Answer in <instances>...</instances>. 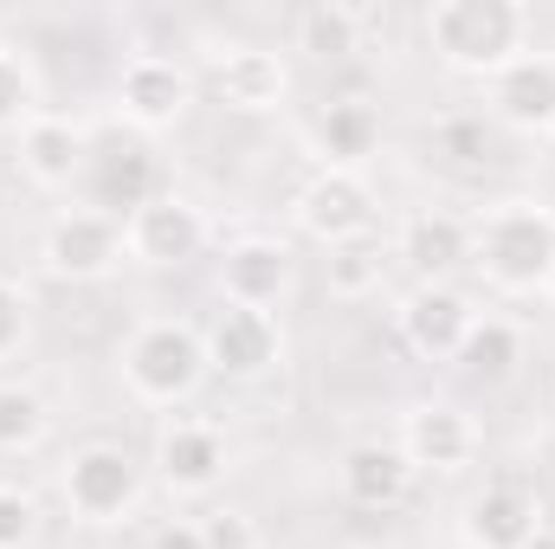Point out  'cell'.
Segmentation results:
<instances>
[{
  "mask_svg": "<svg viewBox=\"0 0 555 549\" xmlns=\"http://www.w3.org/2000/svg\"><path fill=\"white\" fill-rule=\"evenodd\" d=\"M426 46L459 78H498L524 52H537V13L524 0H433L426 7Z\"/></svg>",
  "mask_w": 555,
  "mask_h": 549,
  "instance_id": "6da1fadb",
  "label": "cell"
},
{
  "mask_svg": "<svg viewBox=\"0 0 555 549\" xmlns=\"http://www.w3.org/2000/svg\"><path fill=\"white\" fill-rule=\"evenodd\" d=\"M472 272L498 297H543L555 272V207L550 201H498L472 220Z\"/></svg>",
  "mask_w": 555,
  "mask_h": 549,
  "instance_id": "7a4b0ae2",
  "label": "cell"
},
{
  "mask_svg": "<svg viewBox=\"0 0 555 549\" xmlns=\"http://www.w3.org/2000/svg\"><path fill=\"white\" fill-rule=\"evenodd\" d=\"M117 369H124V388L137 395L142 408H181L214 375L207 369V336L188 317H149V323H137L124 336V349H117Z\"/></svg>",
  "mask_w": 555,
  "mask_h": 549,
  "instance_id": "3957f363",
  "label": "cell"
},
{
  "mask_svg": "<svg viewBox=\"0 0 555 549\" xmlns=\"http://www.w3.org/2000/svg\"><path fill=\"white\" fill-rule=\"evenodd\" d=\"M59 498L78 524H130L142 511V465L130 446L117 439H85L65 465H59Z\"/></svg>",
  "mask_w": 555,
  "mask_h": 549,
  "instance_id": "277c9868",
  "label": "cell"
},
{
  "mask_svg": "<svg viewBox=\"0 0 555 549\" xmlns=\"http://www.w3.org/2000/svg\"><path fill=\"white\" fill-rule=\"evenodd\" d=\"M291 220L304 240H317L323 253H343V246H362L382 220V201L369 188V175L356 168H317L297 194H291Z\"/></svg>",
  "mask_w": 555,
  "mask_h": 549,
  "instance_id": "5b68a950",
  "label": "cell"
},
{
  "mask_svg": "<svg viewBox=\"0 0 555 549\" xmlns=\"http://www.w3.org/2000/svg\"><path fill=\"white\" fill-rule=\"evenodd\" d=\"M130 259V240H124V220L104 214V207H65L46 220L39 233V266L59 284H98Z\"/></svg>",
  "mask_w": 555,
  "mask_h": 549,
  "instance_id": "8992f818",
  "label": "cell"
},
{
  "mask_svg": "<svg viewBox=\"0 0 555 549\" xmlns=\"http://www.w3.org/2000/svg\"><path fill=\"white\" fill-rule=\"evenodd\" d=\"M124 240H130V266L175 272V266H188V259H201V253H207L214 227H207L201 201H188V194H175V188H155L149 201L130 207Z\"/></svg>",
  "mask_w": 555,
  "mask_h": 549,
  "instance_id": "52a82bcc",
  "label": "cell"
},
{
  "mask_svg": "<svg viewBox=\"0 0 555 549\" xmlns=\"http://www.w3.org/2000/svg\"><path fill=\"white\" fill-rule=\"evenodd\" d=\"M207 336V369L227 382H259L284 362V323L278 310H246V304H220V317L201 330Z\"/></svg>",
  "mask_w": 555,
  "mask_h": 549,
  "instance_id": "ba28073f",
  "label": "cell"
},
{
  "mask_svg": "<svg viewBox=\"0 0 555 549\" xmlns=\"http://www.w3.org/2000/svg\"><path fill=\"white\" fill-rule=\"evenodd\" d=\"M155 478L168 498H207L227 478V433L214 420H168L155 433Z\"/></svg>",
  "mask_w": 555,
  "mask_h": 549,
  "instance_id": "9c48e42d",
  "label": "cell"
},
{
  "mask_svg": "<svg viewBox=\"0 0 555 549\" xmlns=\"http://www.w3.org/2000/svg\"><path fill=\"white\" fill-rule=\"evenodd\" d=\"M395 446L408 452L414 472H465L478 459L485 433H478V420L459 408V401H414V408L401 413Z\"/></svg>",
  "mask_w": 555,
  "mask_h": 549,
  "instance_id": "30bf717a",
  "label": "cell"
},
{
  "mask_svg": "<svg viewBox=\"0 0 555 549\" xmlns=\"http://www.w3.org/2000/svg\"><path fill=\"white\" fill-rule=\"evenodd\" d=\"M395 323H401V343L414 349L420 362H459V349H465L478 310H472V297L452 291V284H414V291L401 297Z\"/></svg>",
  "mask_w": 555,
  "mask_h": 549,
  "instance_id": "8fae6325",
  "label": "cell"
},
{
  "mask_svg": "<svg viewBox=\"0 0 555 549\" xmlns=\"http://www.w3.org/2000/svg\"><path fill=\"white\" fill-rule=\"evenodd\" d=\"M188 104H194V78H188V65H175L162 52H137L117 78V111L137 130H175L188 117Z\"/></svg>",
  "mask_w": 555,
  "mask_h": 549,
  "instance_id": "7c38bea8",
  "label": "cell"
},
{
  "mask_svg": "<svg viewBox=\"0 0 555 549\" xmlns=\"http://www.w3.org/2000/svg\"><path fill=\"white\" fill-rule=\"evenodd\" d=\"M414 465L395 439H356L343 459H336V491L356 505V511H395L408 491H414Z\"/></svg>",
  "mask_w": 555,
  "mask_h": 549,
  "instance_id": "4fadbf2b",
  "label": "cell"
},
{
  "mask_svg": "<svg viewBox=\"0 0 555 549\" xmlns=\"http://www.w3.org/2000/svg\"><path fill=\"white\" fill-rule=\"evenodd\" d=\"M491 117L517 137H555V52H524L491 78Z\"/></svg>",
  "mask_w": 555,
  "mask_h": 549,
  "instance_id": "5bb4252c",
  "label": "cell"
},
{
  "mask_svg": "<svg viewBox=\"0 0 555 549\" xmlns=\"http://www.w3.org/2000/svg\"><path fill=\"white\" fill-rule=\"evenodd\" d=\"M395 259H408L420 284H446V272L472 266V220L452 207H414L395 233Z\"/></svg>",
  "mask_w": 555,
  "mask_h": 549,
  "instance_id": "9a60e30c",
  "label": "cell"
},
{
  "mask_svg": "<svg viewBox=\"0 0 555 549\" xmlns=\"http://www.w3.org/2000/svg\"><path fill=\"white\" fill-rule=\"evenodd\" d=\"M85 162H91V137H85L78 117L39 111V117L20 130V175H26L33 188H46V194L72 188V181L85 175Z\"/></svg>",
  "mask_w": 555,
  "mask_h": 549,
  "instance_id": "2e32d148",
  "label": "cell"
},
{
  "mask_svg": "<svg viewBox=\"0 0 555 549\" xmlns=\"http://www.w3.org/2000/svg\"><path fill=\"white\" fill-rule=\"evenodd\" d=\"M214 91H220V104H233L246 117H266L291 98V65L272 46H227L214 59Z\"/></svg>",
  "mask_w": 555,
  "mask_h": 549,
  "instance_id": "e0dca14e",
  "label": "cell"
},
{
  "mask_svg": "<svg viewBox=\"0 0 555 549\" xmlns=\"http://www.w3.org/2000/svg\"><path fill=\"white\" fill-rule=\"evenodd\" d=\"M284 291H291V253L278 240H240L220 253V304L278 310Z\"/></svg>",
  "mask_w": 555,
  "mask_h": 549,
  "instance_id": "ac0fdd59",
  "label": "cell"
},
{
  "mask_svg": "<svg viewBox=\"0 0 555 549\" xmlns=\"http://www.w3.org/2000/svg\"><path fill=\"white\" fill-rule=\"evenodd\" d=\"M537 524H543V511H537V498L524 485H485L465 505L459 537H465V549H524Z\"/></svg>",
  "mask_w": 555,
  "mask_h": 549,
  "instance_id": "d6986e66",
  "label": "cell"
},
{
  "mask_svg": "<svg viewBox=\"0 0 555 549\" xmlns=\"http://www.w3.org/2000/svg\"><path fill=\"white\" fill-rule=\"evenodd\" d=\"M310 149H317L323 168H356V175H362V162L382 149V111H375L369 98H336V104L310 124Z\"/></svg>",
  "mask_w": 555,
  "mask_h": 549,
  "instance_id": "ffe728a7",
  "label": "cell"
},
{
  "mask_svg": "<svg viewBox=\"0 0 555 549\" xmlns=\"http://www.w3.org/2000/svg\"><path fill=\"white\" fill-rule=\"evenodd\" d=\"M524 356H530V343H524V330L511 323V317H478L472 323V336H465V349H459V362L478 375V382H511L517 369H524Z\"/></svg>",
  "mask_w": 555,
  "mask_h": 549,
  "instance_id": "44dd1931",
  "label": "cell"
},
{
  "mask_svg": "<svg viewBox=\"0 0 555 549\" xmlns=\"http://www.w3.org/2000/svg\"><path fill=\"white\" fill-rule=\"evenodd\" d=\"M46 433H52V401L33 388V382H20V375H0V452H33V446H46Z\"/></svg>",
  "mask_w": 555,
  "mask_h": 549,
  "instance_id": "7402d4cb",
  "label": "cell"
},
{
  "mask_svg": "<svg viewBox=\"0 0 555 549\" xmlns=\"http://www.w3.org/2000/svg\"><path fill=\"white\" fill-rule=\"evenodd\" d=\"M33 117H39V72L13 39H0V137L7 130L20 137Z\"/></svg>",
  "mask_w": 555,
  "mask_h": 549,
  "instance_id": "603a6c76",
  "label": "cell"
},
{
  "mask_svg": "<svg viewBox=\"0 0 555 549\" xmlns=\"http://www.w3.org/2000/svg\"><path fill=\"white\" fill-rule=\"evenodd\" d=\"M362 33H369V13H356V7H310V13L297 20V39H304V52H317V59L362 52Z\"/></svg>",
  "mask_w": 555,
  "mask_h": 549,
  "instance_id": "cb8c5ba5",
  "label": "cell"
},
{
  "mask_svg": "<svg viewBox=\"0 0 555 549\" xmlns=\"http://www.w3.org/2000/svg\"><path fill=\"white\" fill-rule=\"evenodd\" d=\"M323 278H330V297H369V291H382V253L362 240V246H343V253H330V266H323Z\"/></svg>",
  "mask_w": 555,
  "mask_h": 549,
  "instance_id": "d4e9b609",
  "label": "cell"
},
{
  "mask_svg": "<svg viewBox=\"0 0 555 549\" xmlns=\"http://www.w3.org/2000/svg\"><path fill=\"white\" fill-rule=\"evenodd\" d=\"M201 549H266V537H259V524L246 511L220 505V511L201 518Z\"/></svg>",
  "mask_w": 555,
  "mask_h": 549,
  "instance_id": "484cf974",
  "label": "cell"
},
{
  "mask_svg": "<svg viewBox=\"0 0 555 549\" xmlns=\"http://www.w3.org/2000/svg\"><path fill=\"white\" fill-rule=\"evenodd\" d=\"M39 537V505L20 485H0V549H33Z\"/></svg>",
  "mask_w": 555,
  "mask_h": 549,
  "instance_id": "4316f807",
  "label": "cell"
},
{
  "mask_svg": "<svg viewBox=\"0 0 555 549\" xmlns=\"http://www.w3.org/2000/svg\"><path fill=\"white\" fill-rule=\"evenodd\" d=\"M26 336H33V297L13 278H0V362H13L26 349Z\"/></svg>",
  "mask_w": 555,
  "mask_h": 549,
  "instance_id": "83f0119b",
  "label": "cell"
},
{
  "mask_svg": "<svg viewBox=\"0 0 555 549\" xmlns=\"http://www.w3.org/2000/svg\"><path fill=\"white\" fill-rule=\"evenodd\" d=\"M149 549H201V524H188V518H175V524H162Z\"/></svg>",
  "mask_w": 555,
  "mask_h": 549,
  "instance_id": "f1b7e54d",
  "label": "cell"
},
{
  "mask_svg": "<svg viewBox=\"0 0 555 549\" xmlns=\"http://www.w3.org/2000/svg\"><path fill=\"white\" fill-rule=\"evenodd\" d=\"M524 549H555V524H537V531H530V544Z\"/></svg>",
  "mask_w": 555,
  "mask_h": 549,
  "instance_id": "f546056e",
  "label": "cell"
},
{
  "mask_svg": "<svg viewBox=\"0 0 555 549\" xmlns=\"http://www.w3.org/2000/svg\"><path fill=\"white\" fill-rule=\"evenodd\" d=\"M543 297H550V304H555V272H550V284H543Z\"/></svg>",
  "mask_w": 555,
  "mask_h": 549,
  "instance_id": "4dcf8cb0",
  "label": "cell"
}]
</instances>
